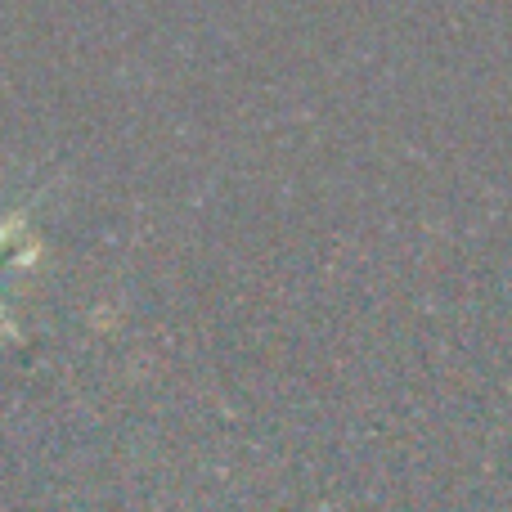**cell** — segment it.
<instances>
[{
	"mask_svg": "<svg viewBox=\"0 0 512 512\" xmlns=\"http://www.w3.org/2000/svg\"><path fill=\"white\" fill-rule=\"evenodd\" d=\"M18 230V216H14V221H9V225H0V248H5V243H9V234H14Z\"/></svg>",
	"mask_w": 512,
	"mask_h": 512,
	"instance_id": "6da1fadb",
	"label": "cell"
},
{
	"mask_svg": "<svg viewBox=\"0 0 512 512\" xmlns=\"http://www.w3.org/2000/svg\"><path fill=\"white\" fill-rule=\"evenodd\" d=\"M0 328H5V333H14V324H9V319H5V310H0Z\"/></svg>",
	"mask_w": 512,
	"mask_h": 512,
	"instance_id": "7a4b0ae2",
	"label": "cell"
}]
</instances>
